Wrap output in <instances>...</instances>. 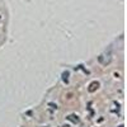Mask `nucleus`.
<instances>
[{
	"label": "nucleus",
	"instance_id": "5",
	"mask_svg": "<svg viewBox=\"0 0 127 127\" xmlns=\"http://www.w3.org/2000/svg\"><path fill=\"white\" fill-rule=\"evenodd\" d=\"M120 127H123V126H120Z\"/></svg>",
	"mask_w": 127,
	"mask_h": 127
},
{
	"label": "nucleus",
	"instance_id": "4",
	"mask_svg": "<svg viewBox=\"0 0 127 127\" xmlns=\"http://www.w3.org/2000/svg\"><path fill=\"white\" fill-rule=\"evenodd\" d=\"M60 127H69V126H67V125H65V126H60Z\"/></svg>",
	"mask_w": 127,
	"mask_h": 127
},
{
	"label": "nucleus",
	"instance_id": "3",
	"mask_svg": "<svg viewBox=\"0 0 127 127\" xmlns=\"http://www.w3.org/2000/svg\"><path fill=\"white\" fill-rule=\"evenodd\" d=\"M62 80L65 81V83L69 81V71H64L62 72Z\"/></svg>",
	"mask_w": 127,
	"mask_h": 127
},
{
	"label": "nucleus",
	"instance_id": "2",
	"mask_svg": "<svg viewBox=\"0 0 127 127\" xmlns=\"http://www.w3.org/2000/svg\"><path fill=\"white\" fill-rule=\"evenodd\" d=\"M66 118H67L69 121H71L72 123H79V117H78L76 114H70V116H67Z\"/></svg>",
	"mask_w": 127,
	"mask_h": 127
},
{
	"label": "nucleus",
	"instance_id": "1",
	"mask_svg": "<svg viewBox=\"0 0 127 127\" xmlns=\"http://www.w3.org/2000/svg\"><path fill=\"white\" fill-rule=\"evenodd\" d=\"M98 88H99V83H98V81H92V83L89 84V87H88V90H89L90 93H94Z\"/></svg>",
	"mask_w": 127,
	"mask_h": 127
}]
</instances>
